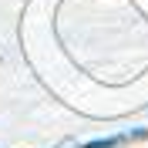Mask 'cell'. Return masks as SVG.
Returning <instances> with one entry per match:
<instances>
[{
  "label": "cell",
  "mask_w": 148,
  "mask_h": 148,
  "mask_svg": "<svg viewBox=\"0 0 148 148\" xmlns=\"http://www.w3.org/2000/svg\"><path fill=\"white\" fill-rule=\"evenodd\" d=\"M118 141H121V138H104V141H88V145H84V148H114V145H118Z\"/></svg>",
  "instance_id": "cell-1"
}]
</instances>
